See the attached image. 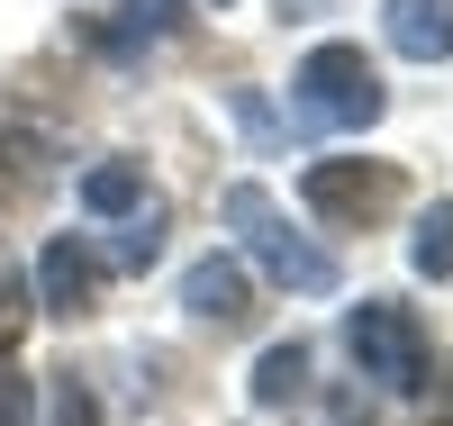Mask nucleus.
<instances>
[{
	"label": "nucleus",
	"mask_w": 453,
	"mask_h": 426,
	"mask_svg": "<svg viewBox=\"0 0 453 426\" xmlns=\"http://www.w3.org/2000/svg\"><path fill=\"white\" fill-rule=\"evenodd\" d=\"M218 218L236 227V245H245V254H254V263H263V273H273L281 290H299V299H326V290H335V254L299 236V227L281 218V200H273L263 182H226Z\"/></svg>",
	"instance_id": "1"
},
{
	"label": "nucleus",
	"mask_w": 453,
	"mask_h": 426,
	"mask_svg": "<svg viewBox=\"0 0 453 426\" xmlns=\"http://www.w3.org/2000/svg\"><path fill=\"white\" fill-rule=\"evenodd\" d=\"M345 354L363 381H381V391L399 399H435V345L418 327V308H399V299H363L354 318H345Z\"/></svg>",
	"instance_id": "2"
},
{
	"label": "nucleus",
	"mask_w": 453,
	"mask_h": 426,
	"mask_svg": "<svg viewBox=\"0 0 453 426\" xmlns=\"http://www.w3.org/2000/svg\"><path fill=\"white\" fill-rule=\"evenodd\" d=\"M290 91H299V119L326 128V136H354V128H372L390 109V91H381V73H372L363 46H318Z\"/></svg>",
	"instance_id": "3"
},
{
	"label": "nucleus",
	"mask_w": 453,
	"mask_h": 426,
	"mask_svg": "<svg viewBox=\"0 0 453 426\" xmlns=\"http://www.w3.org/2000/svg\"><path fill=\"white\" fill-rule=\"evenodd\" d=\"M309 209L335 218V227H354V218H381L399 200V164H354V154H335V164H309Z\"/></svg>",
	"instance_id": "4"
},
{
	"label": "nucleus",
	"mask_w": 453,
	"mask_h": 426,
	"mask_svg": "<svg viewBox=\"0 0 453 426\" xmlns=\"http://www.w3.org/2000/svg\"><path fill=\"white\" fill-rule=\"evenodd\" d=\"M36 290H46V308H55V318H82V308H91V290H100L91 245H82V236H46V254H36Z\"/></svg>",
	"instance_id": "5"
},
{
	"label": "nucleus",
	"mask_w": 453,
	"mask_h": 426,
	"mask_svg": "<svg viewBox=\"0 0 453 426\" xmlns=\"http://www.w3.org/2000/svg\"><path fill=\"white\" fill-rule=\"evenodd\" d=\"M381 36L408 64H444L453 55V0H381Z\"/></svg>",
	"instance_id": "6"
},
{
	"label": "nucleus",
	"mask_w": 453,
	"mask_h": 426,
	"mask_svg": "<svg viewBox=\"0 0 453 426\" xmlns=\"http://www.w3.org/2000/svg\"><path fill=\"white\" fill-rule=\"evenodd\" d=\"M181 308L209 318V327H245L254 318V308H245V263H226V254L191 263V273H181Z\"/></svg>",
	"instance_id": "7"
},
{
	"label": "nucleus",
	"mask_w": 453,
	"mask_h": 426,
	"mask_svg": "<svg viewBox=\"0 0 453 426\" xmlns=\"http://www.w3.org/2000/svg\"><path fill=\"white\" fill-rule=\"evenodd\" d=\"M173 27H181V0H127V10H119V27H109L100 46H109V64H136L145 46H164Z\"/></svg>",
	"instance_id": "8"
},
{
	"label": "nucleus",
	"mask_w": 453,
	"mask_h": 426,
	"mask_svg": "<svg viewBox=\"0 0 453 426\" xmlns=\"http://www.w3.org/2000/svg\"><path fill=\"white\" fill-rule=\"evenodd\" d=\"M155 254H164V200H136L127 227L109 236V263H119V273H145Z\"/></svg>",
	"instance_id": "9"
},
{
	"label": "nucleus",
	"mask_w": 453,
	"mask_h": 426,
	"mask_svg": "<svg viewBox=\"0 0 453 426\" xmlns=\"http://www.w3.org/2000/svg\"><path fill=\"white\" fill-rule=\"evenodd\" d=\"M145 200V173L136 164H100V173H82V209L91 218H127Z\"/></svg>",
	"instance_id": "10"
},
{
	"label": "nucleus",
	"mask_w": 453,
	"mask_h": 426,
	"mask_svg": "<svg viewBox=\"0 0 453 426\" xmlns=\"http://www.w3.org/2000/svg\"><path fill=\"white\" fill-rule=\"evenodd\" d=\"M299 391H309V345H273V354L254 363V399L281 408V399H299Z\"/></svg>",
	"instance_id": "11"
},
{
	"label": "nucleus",
	"mask_w": 453,
	"mask_h": 426,
	"mask_svg": "<svg viewBox=\"0 0 453 426\" xmlns=\"http://www.w3.org/2000/svg\"><path fill=\"white\" fill-rule=\"evenodd\" d=\"M408 263H418L426 282H444V273H453V209H444V200L418 218V245H408Z\"/></svg>",
	"instance_id": "12"
},
{
	"label": "nucleus",
	"mask_w": 453,
	"mask_h": 426,
	"mask_svg": "<svg viewBox=\"0 0 453 426\" xmlns=\"http://www.w3.org/2000/svg\"><path fill=\"white\" fill-rule=\"evenodd\" d=\"M55 426H100V399L82 381H55Z\"/></svg>",
	"instance_id": "13"
},
{
	"label": "nucleus",
	"mask_w": 453,
	"mask_h": 426,
	"mask_svg": "<svg viewBox=\"0 0 453 426\" xmlns=\"http://www.w3.org/2000/svg\"><path fill=\"white\" fill-rule=\"evenodd\" d=\"M19 327H27V299H19V282H10V273H0V345H10Z\"/></svg>",
	"instance_id": "14"
},
{
	"label": "nucleus",
	"mask_w": 453,
	"mask_h": 426,
	"mask_svg": "<svg viewBox=\"0 0 453 426\" xmlns=\"http://www.w3.org/2000/svg\"><path fill=\"white\" fill-rule=\"evenodd\" d=\"M0 426H27V381L0 372Z\"/></svg>",
	"instance_id": "15"
},
{
	"label": "nucleus",
	"mask_w": 453,
	"mask_h": 426,
	"mask_svg": "<svg viewBox=\"0 0 453 426\" xmlns=\"http://www.w3.org/2000/svg\"><path fill=\"white\" fill-rule=\"evenodd\" d=\"M236 119H245V136H254V145H273V109H263L254 91H236Z\"/></svg>",
	"instance_id": "16"
},
{
	"label": "nucleus",
	"mask_w": 453,
	"mask_h": 426,
	"mask_svg": "<svg viewBox=\"0 0 453 426\" xmlns=\"http://www.w3.org/2000/svg\"><path fill=\"white\" fill-rule=\"evenodd\" d=\"M218 10H226V0H218Z\"/></svg>",
	"instance_id": "17"
}]
</instances>
